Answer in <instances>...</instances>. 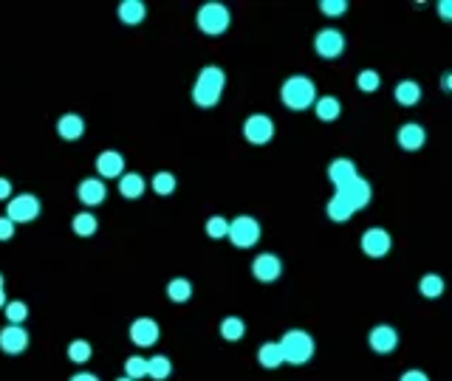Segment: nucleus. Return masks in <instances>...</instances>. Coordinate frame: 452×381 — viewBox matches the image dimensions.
Instances as JSON below:
<instances>
[{
    "label": "nucleus",
    "mask_w": 452,
    "mask_h": 381,
    "mask_svg": "<svg viewBox=\"0 0 452 381\" xmlns=\"http://www.w3.org/2000/svg\"><path fill=\"white\" fill-rule=\"evenodd\" d=\"M226 88V74L218 65H207L198 76H196V85H193V99L198 108H215L221 102V93Z\"/></svg>",
    "instance_id": "nucleus-1"
},
{
    "label": "nucleus",
    "mask_w": 452,
    "mask_h": 381,
    "mask_svg": "<svg viewBox=\"0 0 452 381\" xmlns=\"http://www.w3.org/2000/svg\"><path fill=\"white\" fill-rule=\"evenodd\" d=\"M280 99H283V105H286L288 110H305V108H311V105L317 102V85H314L308 76L294 74V76H288V79L283 82Z\"/></svg>",
    "instance_id": "nucleus-2"
},
{
    "label": "nucleus",
    "mask_w": 452,
    "mask_h": 381,
    "mask_svg": "<svg viewBox=\"0 0 452 381\" xmlns=\"http://www.w3.org/2000/svg\"><path fill=\"white\" fill-rule=\"evenodd\" d=\"M277 345H280V353H283V365L300 368L314 356V339L305 331H288Z\"/></svg>",
    "instance_id": "nucleus-3"
},
{
    "label": "nucleus",
    "mask_w": 452,
    "mask_h": 381,
    "mask_svg": "<svg viewBox=\"0 0 452 381\" xmlns=\"http://www.w3.org/2000/svg\"><path fill=\"white\" fill-rule=\"evenodd\" d=\"M196 23H198V28H201L204 34L218 37V34H224L226 28H229L232 14H229V8L221 6V3H204V6L198 8V14H196Z\"/></svg>",
    "instance_id": "nucleus-4"
},
{
    "label": "nucleus",
    "mask_w": 452,
    "mask_h": 381,
    "mask_svg": "<svg viewBox=\"0 0 452 381\" xmlns=\"http://www.w3.org/2000/svg\"><path fill=\"white\" fill-rule=\"evenodd\" d=\"M226 237L232 240L235 249H252V246H257V240H260V223H257L254 217H249V215H240V217L229 220Z\"/></svg>",
    "instance_id": "nucleus-5"
},
{
    "label": "nucleus",
    "mask_w": 452,
    "mask_h": 381,
    "mask_svg": "<svg viewBox=\"0 0 452 381\" xmlns=\"http://www.w3.org/2000/svg\"><path fill=\"white\" fill-rule=\"evenodd\" d=\"M37 215H40V200H37V195L23 192V195H17V198L9 200L6 217H9L11 223H31Z\"/></svg>",
    "instance_id": "nucleus-6"
},
{
    "label": "nucleus",
    "mask_w": 452,
    "mask_h": 381,
    "mask_svg": "<svg viewBox=\"0 0 452 381\" xmlns=\"http://www.w3.org/2000/svg\"><path fill=\"white\" fill-rule=\"evenodd\" d=\"M314 51L325 59H337L342 51H345V34L337 31V28H322L317 37H314Z\"/></svg>",
    "instance_id": "nucleus-7"
},
{
    "label": "nucleus",
    "mask_w": 452,
    "mask_h": 381,
    "mask_svg": "<svg viewBox=\"0 0 452 381\" xmlns=\"http://www.w3.org/2000/svg\"><path fill=\"white\" fill-rule=\"evenodd\" d=\"M243 136L252 144H266V142L274 139V122L269 116H263V113H254V116H249L243 122Z\"/></svg>",
    "instance_id": "nucleus-8"
},
{
    "label": "nucleus",
    "mask_w": 452,
    "mask_h": 381,
    "mask_svg": "<svg viewBox=\"0 0 452 381\" xmlns=\"http://www.w3.org/2000/svg\"><path fill=\"white\" fill-rule=\"evenodd\" d=\"M337 192H339V195H342V198L354 206V212H356V209H365V206L371 203V198H373V187H371L362 176H356L354 181H348L345 187H339Z\"/></svg>",
    "instance_id": "nucleus-9"
},
{
    "label": "nucleus",
    "mask_w": 452,
    "mask_h": 381,
    "mask_svg": "<svg viewBox=\"0 0 452 381\" xmlns=\"http://www.w3.org/2000/svg\"><path fill=\"white\" fill-rule=\"evenodd\" d=\"M359 246H362V251H365L368 257H385V254L390 251V246H393V237H390L385 229H368V232L362 234Z\"/></svg>",
    "instance_id": "nucleus-10"
},
{
    "label": "nucleus",
    "mask_w": 452,
    "mask_h": 381,
    "mask_svg": "<svg viewBox=\"0 0 452 381\" xmlns=\"http://www.w3.org/2000/svg\"><path fill=\"white\" fill-rule=\"evenodd\" d=\"M252 274L260 283H274L283 274V263H280L277 254H257L254 263H252Z\"/></svg>",
    "instance_id": "nucleus-11"
},
{
    "label": "nucleus",
    "mask_w": 452,
    "mask_h": 381,
    "mask_svg": "<svg viewBox=\"0 0 452 381\" xmlns=\"http://www.w3.org/2000/svg\"><path fill=\"white\" fill-rule=\"evenodd\" d=\"M159 336H162L159 325H156L153 319H147V317H142V319H136V322L130 325V342H133V345H139V348H150V345H156V342H159Z\"/></svg>",
    "instance_id": "nucleus-12"
},
{
    "label": "nucleus",
    "mask_w": 452,
    "mask_h": 381,
    "mask_svg": "<svg viewBox=\"0 0 452 381\" xmlns=\"http://www.w3.org/2000/svg\"><path fill=\"white\" fill-rule=\"evenodd\" d=\"M28 348V334H26V328L23 325H6L3 331H0V351L3 353H23Z\"/></svg>",
    "instance_id": "nucleus-13"
},
{
    "label": "nucleus",
    "mask_w": 452,
    "mask_h": 381,
    "mask_svg": "<svg viewBox=\"0 0 452 381\" xmlns=\"http://www.w3.org/2000/svg\"><path fill=\"white\" fill-rule=\"evenodd\" d=\"M96 173L102 178H122L125 176V156L116 150H105L96 159Z\"/></svg>",
    "instance_id": "nucleus-14"
},
{
    "label": "nucleus",
    "mask_w": 452,
    "mask_h": 381,
    "mask_svg": "<svg viewBox=\"0 0 452 381\" xmlns=\"http://www.w3.org/2000/svg\"><path fill=\"white\" fill-rule=\"evenodd\" d=\"M368 339H371V348H373L376 353H390V351H396V345H399V334H396V328H390V325H376Z\"/></svg>",
    "instance_id": "nucleus-15"
},
{
    "label": "nucleus",
    "mask_w": 452,
    "mask_h": 381,
    "mask_svg": "<svg viewBox=\"0 0 452 381\" xmlns=\"http://www.w3.org/2000/svg\"><path fill=\"white\" fill-rule=\"evenodd\" d=\"M77 195H79V200H82L85 206H99V203L105 200L108 190H105V181H99V178H85V181L79 184Z\"/></svg>",
    "instance_id": "nucleus-16"
},
{
    "label": "nucleus",
    "mask_w": 452,
    "mask_h": 381,
    "mask_svg": "<svg viewBox=\"0 0 452 381\" xmlns=\"http://www.w3.org/2000/svg\"><path fill=\"white\" fill-rule=\"evenodd\" d=\"M328 178H331V184L339 190V187H345L348 181H354L356 178V167H354V161H348V159H337V161H331V167H328Z\"/></svg>",
    "instance_id": "nucleus-17"
},
{
    "label": "nucleus",
    "mask_w": 452,
    "mask_h": 381,
    "mask_svg": "<svg viewBox=\"0 0 452 381\" xmlns=\"http://www.w3.org/2000/svg\"><path fill=\"white\" fill-rule=\"evenodd\" d=\"M57 133H60V139H65V142H77V139H82V133H85V122H82L77 113H65V116L57 122Z\"/></svg>",
    "instance_id": "nucleus-18"
},
{
    "label": "nucleus",
    "mask_w": 452,
    "mask_h": 381,
    "mask_svg": "<svg viewBox=\"0 0 452 381\" xmlns=\"http://www.w3.org/2000/svg\"><path fill=\"white\" fill-rule=\"evenodd\" d=\"M424 139H427L424 127L416 125V122H407V125L399 127V144H402V150H419L424 144Z\"/></svg>",
    "instance_id": "nucleus-19"
},
{
    "label": "nucleus",
    "mask_w": 452,
    "mask_h": 381,
    "mask_svg": "<svg viewBox=\"0 0 452 381\" xmlns=\"http://www.w3.org/2000/svg\"><path fill=\"white\" fill-rule=\"evenodd\" d=\"M145 17H147V6L142 0H125L119 6V20L125 25H139V23H145Z\"/></svg>",
    "instance_id": "nucleus-20"
},
{
    "label": "nucleus",
    "mask_w": 452,
    "mask_h": 381,
    "mask_svg": "<svg viewBox=\"0 0 452 381\" xmlns=\"http://www.w3.org/2000/svg\"><path fill=\"white\" fill-rule=\"evenodd\" d=\"M145 190H147V184H145V178H142L139 173H125V176L119 178V192H122V198H128V200L142 198Z\"/></svg>",
    "instance_id": "nucleus-21"
},
{
    "label": "nucleus",
    "mask_w": 452,
    "mask_h": 381,
    "mask_svg": "<svg viewBox=\"0 0 452 381\" xmlns=\"http://www.w3.org/2000/svg\"><path fill=\"white\" fill-rule=\"evenodd\" d=\"M311 108H314L317 119H322V122H334V119H339V113H342V105H339L337 96H320Z\"/></svg>",
    "instance_id": "nucleus-22"
},
{
    "label": "nucleus",
    "mask_w": 452,
    "mask_h": 381,
    "mask_svg": "<svg viewBox=\"0 0 452 381\" xmlns=\"http://www.w3.org/2000/svg\"><path fill=\"white\" fill-rule=\"evenodd\" d=\"M419 99H422V88H419V82H413V79H402V82L396 85V102H399V105L413 108V105H419Z\"/></svg>",
    "instance_id": "nucleus-23"
},
{
    "label": "nucleus",
    "mask_w": 452,
    "mask_h": 381,
    "mask_svg": "<svg viewBox=\"0 0 452 381\" xmlns=\"http://www.w3.org/2000/svg\"><path fill=\"white\" fill-rule=\"evenodd\" d=\"M351 215H354V206L337 192L331 200H328V217L334 220V223H348L351 220Z\"/></svg>",
    "instance_id": "nucleus-24"
},
{
    "label": "nucleus",
    "mask_w": 452,
    "mask_h": 381,
    "mask_svg": "<svg viewBox=\"0 0 452 381\" xmlns=\"http://www.w3.org/2000/svg\"><path fill=\"white\" fill-rule=\"evenodd\" d=\"M257 362H260L266 370H277V368L283 365L280 345H277V342H266V345H260V351H257Z\"/></svg>",
    "instance_id": "nucleus-25"
},
{
    "label": "nucleus",
    "mask_w": 452,
    "mask_h": 381,
    "mask_svg": "<svg viewBox=\"0 0 452 381\" xmlns=\"http://www.w3.org/2000/svg\"><path fill=\"white\" fill-rule=\"evenodd\" d=\"M173 373V365L167 356H150L147 359V376L153 381H167Z\"/></svg>",
    "instance_id": "nucleus-26"
},
{
    "label": "nucleus",
    "mask_w": 452,
    "mask_h": 381,
    "mask_svg": "<svg viewBox=\"0 0 452 381\" xmlns=\"http://www.w3.org/2000/svg\"><path fill=\"white\" fill-rule=\"evenodd\" d=\"M167 297H170L173 302H187V300L193 297V283H190V280H184V277L170 280V285H167Z\"/></svg>",
    "instance_id": "nucleus-27"
},
{
    "label": "nucleus",
    "mask_w": 452,
    "mask_h": 381,
    "mask_svg": "<svg viewBox=\"0 0 452 381\" xmlns=\"http://www.w3.org/2000/svg\"><path fill=\"white\" fill-rule=\"evenodd\" d=\"M96 229H99L96 215H91V212H79V215H74V232H77L79 237H91Z\"/></svg>",
    "instance_id": "nucleus-28"
},
{
    "label": "nucleus",
    "mask_w": 452,
    "mask_h": 381,
    "mask_svg": "<svg viewBox=\"0 0 452 381\" xmlns=\"http://www.w3.org/2000/svg\"><path fill=\"white\" fill-rule=\"evenodd\" d=\"M243 334H246L243 319H237V317H226L224 322H221V336H224L226 342H240V339H243Z\"/></svg>",
    "instance_id": "nucleus-29"
},
{
    "label": "nucleus",
    "mask_w": 452,
    "mask_h": 381,
    "mask_svg": "<svg viewBox=\"0 0 452 381\" xmlns=\"http://www.w3.org/2000/svg\"><path fill=\"white\" fill-rule=\"evenodd\" d=\"M419 291H422V297H427V300H439V297L444 294V280H441L439 274H427V277H422Z\"/></svg>",
    "instance_id": "nucleus-30"
},
{
    "label": "nucleus",
    "mask_w": 452,
    "mask_h": 381,
    "mask_svg": "<svg viewBox=\"0 0 452 381\" xmlns=\"http://www.w3.org/2000/svg\"><path fill=\"white\" fill-rule=\"evenodd\" d=\"M3 314H6L9 325H23V322L28 319V305L20 302V300H14V302H6V305H3Z\"/></svg>",
    "instance_id": "nucleus-31"
},
{
    "label": "nucleus",
    "mask_w": 452,
    "mask_h": 381,
    "mask_svg": "<svg viewBox=\"0 0 452 381\" xmlns=\"http://www.w3.org/2000/svg\"><path fill=\"white\" fill-rule=\"evenodd\" d=\"M125 376L130 381H139L147 376V359L145 356H130L128 362H125Z\"/></svg>",
    "instance_id": "nucleus-32"
},
{
    "label": "nucleus",
    "mask_w": 452,
    "mask_h": 381,
    "mask_svg": "<svg viewBox=\"0 0 452 381\" xmlns=\"http://www.w3.org/2000/svg\"><path fill=\"white\" fill-rule=\"evenodd\" d=\"M91 353H94V351H91V345H88L85 339H74V342L68 345V359L77 362V365H85V362L91 359Z\"/></svg>",
    "instance_id": "nucleus-33"
},
{
    "label": "nucleus",
    "mask_w": 452,
    "mask_h": 381,
    "mask_svg": "<svg viewBox=\"0 0 452 381\" xmlns=\"http://www.w3.org/2000/svg\"><path fill=\"white\" fill-rule=\"evenodd\" d=\"M153 192L156 195H173L176 192V176L173 173H156L153 176Z\"/></svg>",
    "instance_id": "nucleus-34"
},
{
    "label": "nucleus",
    "mask_w": 452,
    "mask_h": 381,
    "mask_svg": "<svg viewBox=\"0 0 452 381\" xmlns=\"http://www.w3.org/2000/svg\"><path fill=\"white\" fill-rule=\"evenodd\" d=\"M226 232H229V220H226V217H221V215H213V217L207 220V234H210L213 240L226 237Z\"/></svg>",
    "instance_id": "nucleus-35"
},
{
    "label": "nucleus",
    "mask_w": 452,
    "mask_h": 381,
    "mask_svg": "<svg viewBox=\"0 0 452 381\" xmlns=\"http://www.w3.org/2000/svg\"><path fill=\"white\" fill-rule=\"evenodd\" d=\"M356 88L365 91V93H373V91L379 88V74H376V71H362V74L356 76Z\"/></svg>",
    "instance_id": "nucleus-36"
},
{
    "label": "nucleus",
    "mask_w": 452,
    "mask_h": 381,
    "mask_svg": "<svg viewBox=\"0 0 452 381\" xmlns=\"http://www.w3.org/2000/svg\"><path fill=\"white\" fill-rule=\"evenodd\" d=\"M320 11L331 14V17H339V14L348 11V3L345 0H320Z\"/></svg>",
    "instance_id": "nucleus-37"
},
{
    "label": "nucleus",
    "mask_w": 452,
    "mask_h": 381,
    "mask_svg": "<svg viewBox=\"0 0 452 381\" xmlns=\"http://www.w3.org/2000/svg\"><path fill=\"white\" fill-rule=\"evenodd\" d=\"M14 234V223L9 217H0V240H9Z\"/></svg>",
    "instance_id": "nucleus-38"
},
{
    "label": "nucleus",
    "mask_w": 452,
    "mask_h": 381,
    "mask_svg": "<svg viewBox=\"0 0 452 381\" xmlns=\"http://www.w3.org/2000/svg\"><path fill=\"white\" fill-rule=\"evenodd\" d=\"M399 381H430V379H427V373H422V370H407V373H402Z\"/></svg>",
    "instance_id": "nucleus-39"
},
{
    "label": "nucleus",
    "mask_w": 452,
    "mask_h": 381,
    "mask_svg": "<svg viewBox=\"0 0 452 381\" xmlns=\"http://www.w3.org/2000/svg\"><path fill=\"white\" fill-rule=\"evenodd\" d=\"M9 198H11V181L0 178V200H9Z\"/></svg>",
    "instance_id": "nucleus-40"
},
{
    "label": "nucleus",
    "mask_w": 452,
    "mask_h": 381,
    "mask_svg": "<svg viewBox=\"0 0 452 381\" xmlns=\"http://www.w3.org/2000/svg\"><path fill=\"white\" fill-rule=\"evenodd\" d=\"M68 381H99L94 373H77V376H71Z\"/></svg>",
    "instance_id": "nucleus-41"
},
{
    "label": "nucleus",
    "mask_w": 452,
    "mask_h": 381,
    "mask_svg": "<svg viewBox=\"0 0 452 381\" xmlns=\"http://www.w3.org/2000/svg\"><path fill=\"white\" fill-rule=\"evenodd\" d=\"M439 8H441V14H444V20H450V11H452V6H450V3L444 0V3L439 6Z\"/></svg>",
    "instance_id": "nucleus-42"
},
{
    "label": "nucleus",
    "mask_w": 452,
    "mask_h": 381,
    "mask_svg": "<svg viewBox=\"0 0 452 381\" xmlns=\"http://www.w3.org/2000/svg\"><path fill=\"white\" fill-rule=\"evenodd\" d=\"M3 305H6V291L0 288V308H3Z\"/></svg>",
    "instance_id": "nucleus-43"
},
{
    "label": "nucleus",
    "mask_w": 452,
    "mask_h": 381,
    "mask_svg": "<svg viewBox=\"0 0 452 381\" xmlns=\"http://www.w3.org/2000/svg\"><path fill=\"white\" fill-rule=\"evenodd\" d=\"M3 285H6V280H3V274H0V288H3Z\"/></svg>",
    "instance_id": "nucleus-44"
},
{
    "label": "nucleus",
    "mask_w": 452,
    "mask_h": 381,
    "mask_svg": "<svg viewBox=\"0 0 452 381\" xmlns=\"http://www.w3.org/2000/svg\"><path fill=\"white\" fill-rule=\"evenodd\" d=\"M119 381H130V379H128V376H125V379H119Z\"/></svg>",
    "instance_id": "nucleus-45"
}]
</instances>
